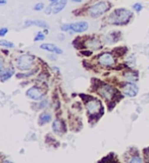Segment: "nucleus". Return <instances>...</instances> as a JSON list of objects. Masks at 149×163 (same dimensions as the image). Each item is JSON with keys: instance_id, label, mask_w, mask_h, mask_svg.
<instances>
[{"instance_id": "1", "label": "nucleus", "mask_w": 149, "mask_h": 163, "mask_svg": "<svg viewBox=\"0 0 149 163\" xmlns=\"http://www.w3.org/2000/svg\"><path fill=\"white\" fill-rule=\"evenodd\" d=\"M133 14L131 10H128L126 8H119L112 12V14L108 17V21L115 26H123L128 24Z\"/></svg>"}, {"instance_id": "2", "label": "nucleus", "mask_w": 149, "mask_h": 163, "mask_svg": "<svg viewBox=\"0 0 149 163\" xmlns=\"http://www.w3.org/2000/svg\"><path fill=\"white\" fill-rule=\"evenodd\" d=\"M109 8V4L105 1H100L98 3H95L89 8V14L92 17H98L104 12H106Z\"/></svg>"}, {"instance_id": "3", "label": "nucleus", "mask_w": 149, "mask_h": 163, "mask_svg": "<svg viewBox=\"0 0 149 163\" xmlns=\"http://www.w3.org/2000/svg\"><path fill=\"white\" fill-rule=\"evenodd\" d=\"M34 63V56L29 54H25L19 56L17 59V66L21 70H29L33 67Z\"/></svg>"}, {"instance_id": "4", "label": "nucleus", "mask_w": 149, "mask_h": 163, "mask_svg": "<svg viewBox=\"0 0 149 163\" xmlns=\"http://www.w3.org/2000/svg\"><path fill=\"white\" fill-rule=\"evenodd\" d=\"M88 23L87 21H79L76 24H71V25H63L61 26L62 31H74L77 33H83L87 31Z\"/></svg>"}, {"instance_id": "5", "label": "nucleus", "mask_w": 149, "mask_h": 163, "mask_svg": "<svg viewBox=\"0 0 149 163\" xmlns=\"http://www.w3.org/2000/svg\"><path fill=\"white\" fill-rule=\"evenodd\" d=\"M86 109L89 115H96L101 110V103L98 99H90L86 103Z\"/></svg>"}, {"instance_id": "6", "label": "nucleus", "mask_w": 149, "mask_h": 163, "mask_svg": "<svg viewBox=\"0 0 149 163\" xmlns=\"http://www.w3.org/2000/svg\"><path fill=\"white\" fill-rule=\"evenodd\" d=\"M99 94L106 100H112L115 95V90L109 85H102L99 88Z\"/></svg>"}, {"instance_id": "7", "label": "nucleus", "mask_w": 149, "mask_h": 163, "mask_svg": "<svg viewBox=\"0 0 149 163\" xmlns=\"http://www.w3.org/2000/svg\"><path fill=\"white\" fill-rule=\"evenodd\" d=\"M27 96L35 101L42 100L44 97V92L39 87H32L27 91Z\"/></svg>"}, {"instance_id": "8", "label": "nucleus", "mask_w": 149, "mask_h": 163, "mask_svg": "<svg viewBox=\"0 0 149 163\" xmlns=\"http://www.w3.org/2000/svg\"><path fill=\"white\" fill-rule=\"evenodd\" d=\"M122 91L125 95L129 97H135L138 93V88L136 85H134V83H127L123 87Z\"/></svg>"}, {"instance_id": "9", "label": "nucleus", "mask_w": 149, "mask_h": 163, "mask_svg": "<svg viewBox=\"0 0 149 163\" xmlns=\"http://www.w3.org/2000/svg\"><path fill=\"white\" fill-rule=\"evenodd\" d=\"M98 62L103 66H109L114 63V57L112 53H103L99 56Z\"/></svg>"}, {"instance_id": "10", "label": "nucleus", "mask_w": 149, "mask_h": 163, "mask_svg": "<svg viewBox=\"0 0 149 163\" xmlns=\"http://www.w3.org/2000/svg\"><path fill=\"white\" fill-rule=\"evenodd\" d=\"M52 129L55 134H57V135H61L62 133L66 132V125H64V123L62 122L61 120L56 119L52 123Z\"/></svg>"}, {"instance_id": "11", "label": "nucleus", "mask_w": 149, "mask_h": 163, "mask_svg": "<svg viewBox=\"0 0 149 163\" xmlns=\"http://www.w3.org/2000/svg\"><path fill=\"white\" fill-rule=\"evenodd\" d=\"M40 48L43 50H46V51H49V52H53V53H57V54H62V50L57 46L53 45V44H42L40 46Z\"/></svg>"}, {"instance_id": "12", "label": "nucleus", "mask_w": 149, "mask_h": 163, "mask_svg": "<svg viewBox=\"0 0 149 163\" xmlns=\"http://www.w3.org/2000/svg\"><path fill=\"white\" fill-rule=\"evenodd\" d=\"M138 79H139V76L135 71H129L125 74V80L128 82V83H136Z\"/></svg>"}, {"instance_id": "13", "label": "nucleus", "mask_w": 149, "mask_h": 163, "mask_svg": "<svg viewBox=\"0 0 149 163\" xmlns=\"http://www.w3.org/2000/svg\"><path fill=\"white\" fill-rule=\"evenodd\" d=\"M86 47L90 48V49L97 50L101 47V44H100L99 40H96V39H90V40H88L87 42H86Z\"/></svg>"}, {"instance_id": "14", "label": "nucleus", "mask_w": 149, "mask_h": 163, "mask_svg": "<svg viewBox=\"0 0 149 163\" xmlns=\"http://www.w3.org/2000/svg\"><path fill=\"white\" fill-rule=\"evenodd\" d=\"M66 2H68V0H59V1L54 5V8H53V10H52L53 14H58V12H60L64 8V6L66 5Z\"/></svg>"}, {"instance_id": "15", "label": "nucleus", "mask_w": 149, "mask_h": 163, "mask_svg": "<svg viewBox=\"0 0 149 163\" xmlns=\"http://www.w3.org/2000/svg\"><path fill=\"white\" fill-rule=\"evenodd\" d=\"M31 25H35L38 27H42V28H48V25L43 21H26V26L29 27Z\"/></svg>"}, {"instance_id": "16", "label": "nucleus", "mask_w": 149, "mask_h": 163, "mask_svg": "<svg viewBox=\"0 0 149 163\" xmlns=\"http://www.w3.org/2000/svg\"><path fill=\"white\" fill-rule=\"evenodd\" d=\"M12 74H13V69L12 68H9V69H6V70H4L3 72H1V81L2 82H5L6 80H8V79L10 78V76H12Z\"/></svg>"}, {"instance_id": "17", "label": "nucleus", "mask_w": 149, "mask_h": 163, "mask_svg": "<svg viewBox=\"0 0 149 163\" xmlns=\"http://www.w3.org/2000/svg\"><path fill=\"white\" fill-rule=\"evenodd\" d=\"M50 119H51V115L49 113H43V114H41V116H40L39 122H40V124H44V123L49 122Z\"/></svg>"}, {"instance_id": "18", "label": "nucleus", "mask_w": 149, "mask_h": 163, "mask_svg": "<svg viewBox=\"0 0 149 163\" xmlns=\"http://www.w3.org/2000/svg\"><path fill=\"white\" fill-rule=\"evenodd\" d=\"M0 45L3 46V47H9V48H12L13 46V43H10V42H7L5 40H2L1 42H0Z\"/></svg>"}, {"instance_id": "19", "label": "nucleus", "mask_w": 149, "mask_h": 163, "mask_svg": "<svg viewBox=\"0 0 149 163\" xmlns=\"http://www.w3.org/2000/svg\"><path fill=\"white\" fill-rule=\"evenodd\" d=\"M133 8H134V10H136L137 12H139V11H141L142 10L143 6H142V4H140V3H136V4L133 5Z\"/></svg>"}, {"instance_id": "20", "label": "nucleus", "mask_w": 149, "mask_h": 163, "mask_svg": "<svg viewBox=\"0 0 149 163\" xmlns=\"http://www.w3.org/2000/svg\"><path fill=\"white\" fill-rule=\"evenodd\" d=\"M143 160L141 159V158L139 157V156H136V157H133V158H131L130 159V162L131 163H134V162H137V163H141Z\"/></svg>"}, {"instance_id": "21", "label": "nucleus", "mask_w": 149, "mask_h": 163, "mask_svg": "<svg viewBox=\"0 0 149 163\" xmlns=\"http://www.w3.org/2000/svg\"><path fill=\"white\" fill-rule=\"evenodd\" d=\"M34 74V71H31V72H28V74H17V76L19 79H21V78H28V76H33Z\"/></svg>"}, {"instance_id": "22", "label": "nucleus", "mask_w": 149, "mask_h": 163, "mask_svg": "<svg viewBox=\"0 0 149 163\" xmlns=\"http://www.w3.org/2000/svg\"><path fill=\"white\" fill-rule=\"evenodd\" d=\"M44 8V4L43 3H37L36 5H35L34 9L37 10V11H39V10H42Z\"/></svg>"}, {"instance_id": "23", "label": "nucleus", "mask_w": 149, "mask_h": 163, "mask_svg": "<svg viewBox=\"0 0 149 163\" xmlns=\"http://www.w3.org/2000/svg\"><path fill=\"white\" fill-rule=\"evenodd\" d=\"M43 39H44V35L42 34L41 32L38 33L37 36L35 37V41H36V42H37V41H40V40H43Z\"/></svg>"}, {"instance_id": "24", "label": "nucleus", "mask_w": 149, "mask_h": 163, "mask_svg": "<svg viewBox=\"0 0 149 163\" xmlns=\"http://www.w3.org/2000/svg\"><path fill=\"white\" fill-rule=\"evenodd\" d=\"M7 32H8V29H7V28H2V29H1V31H0V36L3 37L4 35H5Z\"/></svg>"}, {"instance_id": "25", "label": "nucleus", "mask_w": 149, "mask_h": 163, "mask_svg": "<svg viewBox=\"0 0 149 163\" xmlns=\"http://www.w3.org/2000/svg\"><path fill=\"white\" fill-rule=\"evenodd\" d=\"M46 105H47V101H46V100L42 101V102L40 103V105H39V108H45Z\"/></svg>"}, {"instance_id": "26", "label": "nucleus", "mask_w": 149, "mask_h": 163, "mask_svg": "<svg viewBox=\"0 0 149 163\" xmlns=\"http://www.w3.org/2000/svg\"><path fill=\"white\" fill-rule=\"evenodd\" d=\"M50 1H51V5H55L59 0H50Z\"/></svg>"}, {"instance_id": "27", "label": "nucleus", "mask_w": 149, "mask_h": 163, "mask_svg": "<svg viewBox=\"0 0 149 163\" xmlns=\"http://www.w3.org/2000/svg\"><path fill=\"white\" fill-rule=\"evenodd\" d=\"M5 3V0H1V4H4Z\"/></svg>"}, {"instance_id": "28", "label": "nucleus", "mask_w": 149, "mask_h": 163, "mask_svg": "<svg viewBox=\"0 0 149 163\" xmlns=\"http://www.w3.org/2000/svg\"><path fill=\"white\" fill-rule=\"evenodd\" d=\"M73 1H75V2H81V0H73Z\"/></svg>"}]
</instances>
